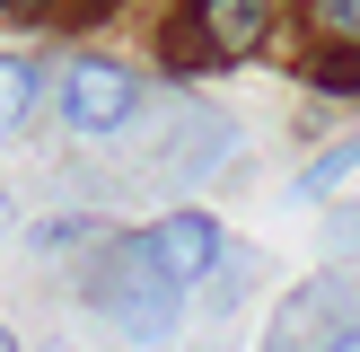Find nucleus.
Returning a JSON list of instances; mask_svg holds the SVG:
<instances>
[{
  "mask_svg": "<svg viewBox=\"0 0 360 352\" xmlns=\"http://www.w3.org/2000/svg\"><path fill=\"white\" fill-rule=\"evenodd\" d=\"M273 352H299V344H290V326H281V334H273Z\"/></svg>",
  "mask_w": 360,
  "mask_h": 352,
  "instance_id": "11",
  "label": "nucleus"
},
{
  "mask_svg": "<svg viewBox=\"0 0 360 352\" xmlns=\"http://www.w3.org/2000/svg\"><path fill=\"white\" fill-rule=\"evenodd\" d=\"M334 246H360V203H352V211H334Z\"/></svg>",
  "mask_w": 360,
  "mask_h": 352,
  "instance_id": "8",
  "label": "nucleus"
},
{
  "mask_svg": "<svg viewBox=\"0 0 360 352\" xmlns=\"http://www.w3.org/2000/svg\"><path fill=\"white\" fill-rule=\"evenodd\" d=\"M35 97H44V70H35L27 53H0V141H18V132H27Z\"/></svg>",
  "mask_w": 360,
  "mask_h": 352,
  "instance_id": "5",
  "label": "nucleus"
},
{
  "mask_svg": "<svg viewBox=\"0 0 360 352\" xmlns=\"http://www.w3.org/2000/svg\"><path fill=\"white\" fill-rule=\"evenodd\" d=\"M0 9H9V18H53L62 0H0Z\"/></svg>",
  "mask_w": 360,
  "mask_h": 352,
  "instance_id": "9",
  "label": "nucleus"
},
{
  "mask_svg": "<svg viewBox=\"0 0 360 352\" xmlns=\"http://www.w3.org/2000/svg\"><path fill=\"white\" fill-rule=\"evenodd\" d=\"M273 35V0H185L176 9V53L185 62H246Z\"/></svg>",
  "mask_w": 360,
  "mask_h": 352,
  "instance_id": "3",
  "label": "nucleus"
},
{
  "mask_svg": "<svg viewBox=\"0 0 360 352\" xmlns=\"http://www.w3.org/2000/svg\"><path fill=\"white\" fill-rule=\"evenodd\" d=\"M308 18L326 44H360V0H308Z\"/></svg>",
  "mask_w": 360,
  "mask_h": 352,
  "instance_id": "7",
  "label": "nucleus"
},
{
  "mask_svg": "<svg viewBox=\"0 0 360 352\" xmlns=\"http://www.w3.org/2000/svg\"><path fill=\"white\" fill-rule=\"evenodd\" d=\"M352 168H360V132H343V141H334V150H316L308 158V168H299V203H334V194H343L352 185Z\"/></svg>",
  "mask_w": 360,
  "mask_h": 352,
  "instance_id": "6",
  "label": "nucleus"
},
{
  "mask_svg": "<svg viewBox=\"0 0 360 352\" xmlns=\"http://www.w3.org/2000/svg\"><path fill=\"white\" fill-rule=\"evenodd\" d=\"M53 352H79V344H53Z\"/></svg>",
  "mask_w": 360,
  "mask_h": 352,
  "instance_id": "13",
  "label": "nucleus"
},
{
  "mask_svg": "<svg viewBox=\"0 0 360 352\" xmlns=\"http://www.w3.org/2000/svg\"><path fill=\"white\" fill-rule=\"evenodd\" d=\"M326 352H360V326H334V334H326Z\"/></svg>",
  "mask_w": 360,
  "mask_h": 352,
  "instance_id": "10",
  "label": "nucleus"
},
{
  "mask_svg": "<svg viewBox=\"0 0 360 352\" xmlns=\"http://www.w3.org/2000/svg\"><path fill=\"white\" fill-rule=\"evenodd\" d=\"M141 246H150V264L176 282V291H202V282L229 264V229L211 220V211H193V203L185 211H158V220L141 229Z\"/></svg>",
  "mask_w": 360,
  "mask_h": 352,
  "instance_id": "4",
  "label": "nucleus"
},
{
  "mask_svg": "<svg viewBox=\"0 0 360 352\" xmlns=\"http://www.w3.org/2000/svg\"><path fill=\"white\" fill-rule=\"evenodd\" d=\"M79 299L123 344H176V326H185V291L150 264L141 229H97V256H88V273H79Z\"/></svg>",
  "mask_w": 360,
  "mask_h": 352,
  "instance_id": "1",
  "label": "nucleus"
},
{
  "mask_svg": "<svg viewBox=\"0 0 360 352\" xmlns=\"http://www.w3.org/2000/svg\"><path fill=\"white\" fill-rule=\"evenodd\" d=\"M141 106H150V88H141V70L115 62V53H70V62L53 70V115H62V132H79V141L132 132Z\"/></svg>",
  "mask_w": 360,
  "mask_h": 352,
  "instance_id": "2",
  "label": "nucleus"
},
{
  "mask_svg": "<svg viewBox=\"0 0 360 352\" xmlns=\"http://www.w3.org/2000/svg\"><path fill=\"white\" fill-rule=\"evenodd\" d=\"M0 352H18V334H9V326H0Z\"/></svg>",
  "mask_w": 360,
  "mask_h": 352,
  "instance_id": "12",
  "label": "nucleus"
}]
</instances>
